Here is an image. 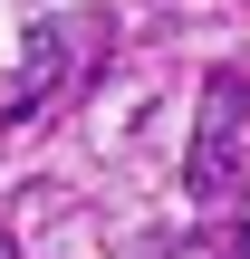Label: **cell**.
<instances>
[{
  "mask_svg": "<svg viewBox=\"0 0 250 259\" xmlns=\"http://www.w3.org/2000/svg\"><path fill=\"white\" fill-rule=\"evenodd\" d=\"M183 183H193V202H241V183H250V67H222L202 87Z\"/></svg>",
  "mask_w": 250,
  "mask_h": 259,
  "instance_id": "1",
  "label": "cell"
}]
</instances>
